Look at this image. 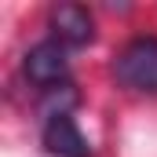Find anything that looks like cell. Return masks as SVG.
<instances>
[{
  "mask_svg": "<svg viewBox=\"0 0 157 157\" xmlns=\"http://www.w3.org/2000/svg\"><path fill=\"white\" fill-rule=\"evenodd\" d=\"M44 146L55 157H91V143L84 139V132L70 113L44 117Z\"/></svg>",
  "mask_w": 157,
  "mask_h": 157,
  "instance_id": "3",
  "label": "cell"
},
{
  "mask_svg": "<svg viewBox=\"0 0 157 157\" xmlns=\"http://www.w3.org/2000/svg\"><path fill=\"white\" fill-rule=\"evenodd\" d=\"M26 77L40 84V88H62L66 77H70V59H66V44L59 40H40L26 51Z\"/></svg>",
  "mask_w": 157,
  "mask_h": 157,
  "instance_id": "2",
  "label": "cell"
},
{
  "mask_svg": "<svg viewBox=\"0 0 157 157\" xmlns=\"http://www.w3.org/2000/svg\"><path fill=\"white\" fill-rule=\"evenodd\" d=\"M113 77L128 91H157V37L128 40L113 59Z\"/></svg>",
  "mask_w": 157,
  "mask_h": 157,
  "instance_id": "1",
  "label": "cell"
},
{
  "mask_svg": "<svg viewBox=\"0 0 157 157\" xmlns=\"http://www.w3.org/2000/svg\"><path fill=\"white\" fill-rule=\"evenodd\" d=\"M51 29L59 44H70V48H84L95 37V22H91V11L84 4H59L51 11Z\"/></svg>",
  "mask_w": 157,
  "mask_h": 157,
  "instance_id": "4",
  "label": "cell"
}]
</instances>
